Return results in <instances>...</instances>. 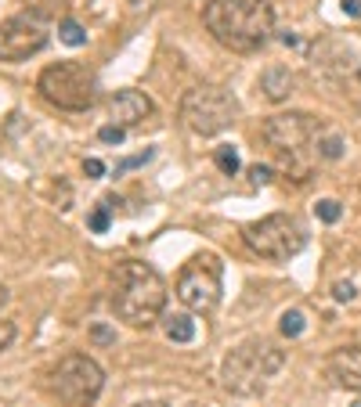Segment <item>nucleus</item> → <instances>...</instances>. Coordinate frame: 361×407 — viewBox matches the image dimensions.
I'll list each match as a JSON object with an SVG mask.
<instances>
[{
  "label": "nucleus",
  "instance_id": "nucleus-1",
  "mask_svg": "<svg viewBox=\"0 0 361 407\" xmlns=\"http://www.w3.org/2000/svg\"><path fill=\"white\" fill-rule=\"evenodd\" d=\"M202 25L221 47L253 54L275 33V11L267 0H206Z\"/></svg>",
  "mask_w": 361,
  "mask_h": 407
},
{
  "label": "nucleus",
  "instance_id": "nucleus-2",
  "mask_svg": "<svg viewBox=\"0 0 361 407\" xmlns=\"http://www.w3.org/2000/svg\"><path fill=\"white\" fill-rule=\"evenodd\" d=\"M112 314L130 328H148L163 318L166 306V281L156 267L141 260H123L112 270Z\"/></svg>",
  "mask_w": 361,
  "mask_h": 407
},
{
  "label": "nucleus",
  "instance_id": "nucleus-3",
  "mask_svg": "<svg viewBox=\"0 0 361 407\" xmlns=\"http://www.w3.org/2000/svg\"><path fill=\"white\" fill-rule=\"evenodd\" d=\"M286 364V353L275 346V342H264V339H250L243 346H235L224 364H221V382L228 393L238 396H257L267 379H275Z\"/></svg>",
  "mask_w": 361,
  "mask_h": 407
},
{
  "label": "nucleus",
  "instance_id": "nucleus-4",
  "mask_svg": "<svg viewBox=\"0 0 361 407\" xmlns=\"http://www.w3.org/2000/svg\"><path fill=\"white\" fill-rule=\"evenodd\" d=\"M260 137L267 141L271 151L279 155L286 173H293L296 180H307L311 163L304 159V155H307V144L318 137V119L314 115H307V112H279L260 127Z\"/></svg>",
  "mask_w": 361,
  "mask_h": 407
},
{
  "label": "nucleus",
  "instance_id": "nucleus-5",
  "mask_svg": "<svg viewBox=\"0 0 361 407\" xmlns=\"http://www.w3.org/2000/svg\"><path fill=\"white\" fill-rule=\"evenodd\" d=\"M177 115H180V123H185V130H192L195 137H217V134H224L235 123L238 101L231 98L224 87L202 83V87L185 90Z\"/></svg>",
  "mask_w": 361,
  "mask_h": 407
},
{
  "label": "nucleus",
  "instance_id": "nucleus-6",
  "mask_svg": "<svg viewBox=\"0 0 361 407\" xmlns=\"http://www.w3.org/2000/svg\"><path fill=\"white\" fill-rule=\"evenodd\" d=\"M37 90L44 94V101H51L54 108L83 112L98 98V80H94V73H90L83 61H58V65H47L40 73Z\"/></svg>",
  "mask_w": 361,
  "mask_h": 407
},
{
  "label": "nucleus",
  "instance_id": "nucleus-7",
  "mask_svg": "<svg viewBox=\"0 0 361 407\" xmlns=\"http://www.w3.org/2000/svg\"><path fill=\"white\" fill-rule=\"evenodd\" d=\"M105 389V371L87 353H66L51 368V393L62 400V407H94Z\"/></svg>",
  "mask_w": 361,
  "mask_h": 407
},
{
  "label": "nucleus",
  "instance_id": "nucleus-8",
  "mask_svg": "<svg viewBox=\"0 0 361 407\" xmlns=\"http://www.w3.org/2000/svg\"><path fill=\"white\" fill-rule=\"evenodd\" d=\"M243 242L260 260H293L307 245V227L293 213H271L243 231Z\"/></svg>",
  "mask_w": 361,
  "mask_h": 407
},
{
  "label": "nucleus",
  "instance_id": "nucleus-9",
  "mask_svg": "<svg viewBox=\"0 0 361 407\" xmlns=\"http://www.w3.org/2000/svg\"><path fill=\"white\" fill-rule=\"evenodd\" d=\"M221 285H224V263L214 253L192 256L177 274V299L195 314H209L221 303Z\"/></svg>",
  "mask_w": 361,
  "mask_h": 407
},
{
  "label": "nucleus",
  "instance_id": "nucleus-10",
  "mask_svg": "<svg viewBox=\"0 0 361 407\" xmlns=\"http://www.w3.org/2000/svg\"><path fill=\"white\" fill-rule=\"evenodd\" d=\"M47 47V25L37 15H15L0 22V61H25Z\"/></svg>",
  "mask_w": 361,
  "mask_h": 407
},
{
  "label": "nucleus",
  "instance_id": "nucleus-11",
  "mask_svg": "<svg viewBox=\"0 0 361 407\" xmlns=\"http://www.w3.org/2000/svg\"><path fill=\"white\" fill-rule=\"evenodd\" d=\"M152 115V98L141 90H116L109 98V119L116 123V127H137L141 119Z\"/></svg>",
  "mask_w": 361,
  "mask_h": 407
},
{
  "label": "nucleus",
  "instance_id": "nucleus-12",
  "mask_svg": "<svg viewBox=\"0 0 361 407\" xmlns=\"http://www.w3.org/2000/svg\"><path fill=\"white\" fill-rule=\"evenodd\" d=\"M329 375L336 379V386L350 389V393H361V346H340L329 353L325 361Z\"/></svg>",
  "mask_w": 361,
  "mask_h": 407
},
{
  "label": "nucleus",
  "instance_id": "nucleus-13",
  "mask_svg": "<svg viewBox=\"0 0 361 407\" xmlns=\"http://www.w3.org/2000/svg\"><path fill=\"white\" fill-rule=\"evenodd\" d=\"M293 73L286 65H267L260 73V90H264V98L267 101H286L289 94H293Z\"/></svg>",
  "mask_w": 361,
  "mask_h": 407
},
{
  "label": "nucleus",
  "instance_id": "nucleus-14",
  "mask_svg": "<svg viewBox=\"0 0 361 407\" xmlns=\"http://www.w3.org/2000/svg\"><path fill=\"white\" fill-rule=\"evenodd\" d=\"M166 339H170V342H192V339H195V321H192L188 314L166 318Z\"/></svg>",
  "mask_w": 361,
  "mask_h": 407
},
{
  "label": "nucleus",
  "instance_id": "nucleus-15",
  "mask_svg": "<svg viewBox=\"0 0 361 407\" xmlns=\"http://www.w3.org/2000/svg\"><path fill=\"white\" fill-rule=\"evenodd\" d=\"M58 40L69 44V47H83V44H87V33H83V25H80V22L66 18L62 25H58Z\"/></svg>",
  "mask_w": 361,
  "mask_h": 407
},
{
  "label": "nucleus",
  "instance_id": "nucleus-16",
  "mask_svg": "<svg viewBox=\"0 0 361 407\" xmlns=\"http://www.w3.org/2000/svg\"><path fill=\"white\" fill-rule=\"evenodd\" d=\"M214 159H217V170H221V173H228V177L238 173V151H235L231 144H221Z\"/></svg>",
  "mask_w": 361,
  "mask_h": 407
},
{
  "label": "nucleus",
  "instance_id": "nucleus-17",
  "mask_svg": "<svg viewBox=\"0 0 361 407\" xmlns=\"http://www.w3.org/2000/svg\"><path fill=\"white\" fill-rule=\"evenodd\" d=\"M282 335H289V339H296V335H304V328H307V321H304V314L300 310H286L282 314Z\"/></svg>",
  "mask_w": 361,
  "mask_h": 407
},
{
  "label": "nucleus",
  "instance_id": "nucleus-18",
  "mask_svg": "<svg viewBox=\"0 0 361 407\" xmlns=\"http://www.w3.org/2000/svg\"><path fill=\"white\" fill-rule=\"evenodd\" d=\"M314 213H318V220H325V224H336L343 209H340V202H336V199H322V202L314 206Z\"/></svg>",
  "mask_w": 361,
  "mask_h": 407
},
{
  "label": "nucleus",
  "instance_id": "nucleus-19",
  "mask_svg": "<svg viewBox=\"0 0 361 407\" xmlns=\"http://www.w3.org/2000/svg\"><path fill=\"white\" fill-rule=\"evenodd\" d=\"M87 227L94 231V234H102V231H109V202L105 206H98L94 213L87 216Z\"/></svg>",
  "mask_w": 361,
  "mask_h": 407
},
{
  "label": "nucleus",
  "instance_id": "nucleus-20",
  "mask_svg": "<svg viewBox=\"0 0 361 407\" xmlns=\"http://www.w3.org/2000/svg\"><path fill=\"white\" fill-rule=\"evenodd\" d=\"M318 155H322V159H340V155H343V141L340 137H325L318 144Z\"/></svg>",
  "mask_w": 361,
  "mask_h": 407
},
{
  "label": "nucleus",
  "instance_id": "nucleus-21",
  "mask_svg": "<svg viewBox=\"0 0 361 407\" xmlns=\"http://www.w3.org/2000/svg\"><path fill=\"white\" fill-rule=\"evenodd\" d=\"M98 137H102L105 144H123L127 130H123V127H116V123H109V127H102V130H98Z\"/></svg>",
  "mask_w": 361,
  "mask_h": 407
},
{
  "label": "nucleus",
  "instance_id": "nucleus-22",
  "mask_svg": "<svg viewBox=\"0 0 361 407\" xmlns=\"http://www.w3.org/2000/svg\"><path fill=\"white\" fill-rule=\"evenodd\" d=\"M11 342H15V325L0 318V350H8Z\"/></svg>",
  "mask_w": 361,
  "mask_h": 407
},
{
  "label": "nucleus",
  "instance_id": "nucleus-23",
  "mask_svg": "<svg viewBox=\"0 0 361 407\" xmlns=\"http://www.w3.org/2000/svg\"><path fill=\"white\" fill-rule=\"evenodd\" d=\"M333 296L340 299V303H350L357 292H354V285H350V281H336V289H333Z\"/></svg>",
  "mask_w": 361,
  "mask_h": 407
},
{
  "label": "nucleus",
  "instance_id": "nucleus-24",
  "mask_svg": "<svg viewBox=\"0 0 361 407\" xmlns=\"http://www.w3.org/2000/svg\"><path fill=\"white\" fill-rule=\"evenodd\" d=\"M83 173H87V177H102V173H105V163H102V159H87V163H83Z\"/></svg>",
  "mask_w": 361,
  "mask_h": 407
},
{
  "label": "nucleus",
  "instance_id": "nucleus-25",
  "mask_svg": "<svg viewBox=\"0 0 361 407\" xmlns=\"http://www.w3.org/2000/svg\"><path fill=\"white\" fill-rule=\"evenodd\" d=\"M250 177H253L257 184H267V180H271V170H267V166H250Z\"/></svg>",
  "mask_w": 361,
  "mask_h": 407
},
{
  "label": "nucleus",
  "instance_id": "nucleus-26",
  "mask_svg": "<svg viewBox=\"0 0 361 407\" xmlns=\"http://www.w3.org/2000/svg\"><path fill=\"white\" fill-rule=\"evenodd\" d=\"M343 11L347 15H361V0H343Z\"/></svg>",
  "mask_w": 361,
  "mask_h": 407
},
{
  "label": "nucleus",
  "instance_id": "nucleus-27",
  "mask_svg": "<svg viewBox=\"0 0 361 407\" xmlns=\"http://www.w3.org/2000/svg\"><path fill=\"white\" fill-rule=\"evenodd\" d=\"M94 339H102V342H109V339H112V332H109V328H94Z\"/></svg>",
  "mask_w": 361,
  "mask_h": 407
},
{
  "label": "nucleus",
  "instance_id": "nucleus-28",
  "mask_svg": "<svg viewBox=\"0 0 361 407\" xmlns=\"http://www.w3.org/2000/svg\"><path fill=\"white\" fill-rule=\"evenodd\" d=\"M134 407H170V403H159V400H145V403H134Z\"/></svg>",
  "mask_w": 361,
  "mask_h": 407
},
{
  "label": "nucleus",
  "instance_id": "nucleus-29",
  "mask_svg": "<svg viewBox=\"0 0 361 407\" xmlns=\"http://www.w3.org/2000/svg\"><path fill=\"white\" fill-rule=\"evenodd\" d=\"M4 303H8V289L0 285V310H4Z\"/></svg>",
  "mask_w": 361,
  "mask_h": 407
},
{
  "label": "nucleus",
  "instance_id": "nucleus-30",
  "mask_svg": "<svg viewBox=\"0 0 361 407\" xmlns=\"http://www.w3.org/2000/svg\"><path fill=\"white\" fill-rule=\"evenodd\" d=\"M354 407H361V400H357V403H354Z\"/></svg>",
  "mask_w": 361,
  "mask_h": 407
}]
</instances>
